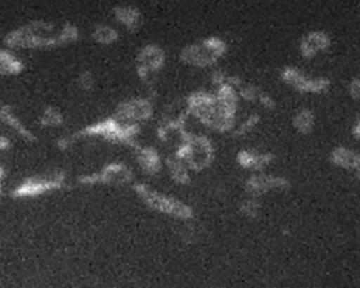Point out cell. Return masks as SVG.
Here are the masks:
<instances>
[{
  "instance_id": "7",
  "label": "cell",
  "mask_w": 360,
  "mask_h": 288,
  "mask_svg": "<svg viewBox=\"0 0 360 288\" xmlns=\"http://www.w3.org/2000/svg\"><path fill=\"white\" fill-rule=\"evenodd\" d=\"M293 125L296 130L302 134H309L315 127V115L310 109H302L293 118Z\"/></svg>"
},
{
  "instance_id": "9",
  "label": "cell",
  "mask_w": 360,
  "mask_h": 288,
  "mask_svg": "<svg viewBox=\"0 0 360 288\" xmlns=\"http://www.w3.org/2000/svg\"><path fill=\"white\" fill-rule=\"evenodd\" d=\"M116 35H117L116 32L109 27H103L97 30V38H98L101 42H105V44H108V42H114Z\"/></svg>"
},
{
  "instance_id": "11",
  "label": "cell",
  "mask_w": 360,
  "mask_h": 288,
  "mask_svg": "<svg viewBox=\"0 0 360 288\" xmlns=\"http://www.w3.org/2000/svg\"><path fill=\"white\" fill-rule=\"evenodd\" d=\"M352 133L357 139H360V114L356 122H355L354 126H353Z\"/></svg>"
},
{
  "instance_id": "5",
  "label": "cell",
  "mask_w": 360,
  "mask_h": 288,
  "mask_svg": "<svg viewBox=\"0 0 360 288\" xmlns=\"http://www.w3.org/2000/svg\"><path fill=\"white\" fill-rule=\"evenodd\" d=\"M151 112L149 104L141 99L131 101L129 103L124 104L118 111L120 120H128V122H135V120H145L149 116Z\"/></svg>"
},
{
  "instance_id": "8",
  "label": "cell",
  "mask_w": 360,
  "mask_h": 288,
  "mask_svg": "<svg viewBox=\"0 0 360 288\" xmlns=\"http://www.w3.org/2000/svg\"><path fill=\"white\" fill-rule=\"evenodd\" d=\"M118 19L129 27H136L139 25V15L137 11L131 8H122L118 10Z\"/></svg>"
},
{
  "instance_id": "6",
  "label": "cell",
  "mask_w": 360,
  "mask_h": 288,
  "mask_svg": "<svg viewBox=\"0 0 360 288\" xmlns=\"http://www.w3.org/2000/svg\"><path fill=\"white\" fill-rule=\"evenodd\" d=\"M162 59H164V55L162 51L158 50L155 46H148L139 55V61L141 63V69L149 73L160 67Z\"/></svg>"
},
{
  "instance_id": "4",
  "label": "cell",
  "mask_w": 360,
  "mask_h": 288,
  "mask_svg": "<svg viewBox=\"0 0 360 288\" xmlns=\"http://www.w3.org/2000/svg\"><path fill=\"white\" fill-rule=\"evenodd\" d=\"M331 161L336 166L348 170H360V154L351 148L338 146L331 152Z\"/></svg>"
},
{
  "instance_id": "2",
  "label": "cell",
  "mask_w": 360,
  "mask_h": 288,
  "mask_svg": "<svg viewBox=\"0 0 360 288\" xmlns=\"http://www.w3.org/2000/svg\"><path fill=\"white\" fill-rule=\"evenodd\" d=\"M224 51L218 40H207L201 44L191 46L184 52V61L195 65H207L215 61Z\"/></svg>"
},
{
  "instance_id": "1",
  "label": "cell",
  "mask_w": 360,
  "mask_h": 288,
  "mask_svg": "<svg viewBox=\"0 0 360 288\" xmlns=\"http://www.w3.org/2000/svg\"><path fill=\"white\" fill-rule=\"evenodd\" d=\"M283 82L294 90L307 94H321L329 90L331 80L323 76H309L297 68H285L281 73Z\"/></svg>"
},
{
  "instance_id": "3",
  "label": "cell",
  "mask_w": 360,
  "mask_h": 288,
  "mask_svg": "<svg viewBox=\"0 0 360 288\" xmlns=\"http://www.w3.org/2000/svg\"><path fill=\"white\" fill-rule=\"evenodd\" d=\"M331 44L329 34L321 30H315L309 32L302 38L300 44V53L306 58H314L317 55L327 52Z\"/></svg>"
},
{
  "instance_id": "10",
  "label": "cell",
  "mask_w": 360,
  "mask_h": 288,
  "mask_svg": "<svg viewBox=\"0 0 360 288\" xmlns=\"http://www.w3.org/2000/svg\"><path fill=\"white\" fill-rule=\"evenodd\" d=\"M349 93L354 99H360V77L354 78L349 86Z\"/></svg>"
},
{
  "instance_id": "12",
  "label": "cell",
  "mask_w": 360,
  "mask_h": 288,
  "mask_svg": "<svg viewBox=\"0 0 360 288\" xmlns=\"http://www.w3.org/2000/svg\"><path fill=\"white\" fill-rule=\"evenodd\" d=\"M359 173H360V170H359Z\"/></svg>"
}]
</instances>
